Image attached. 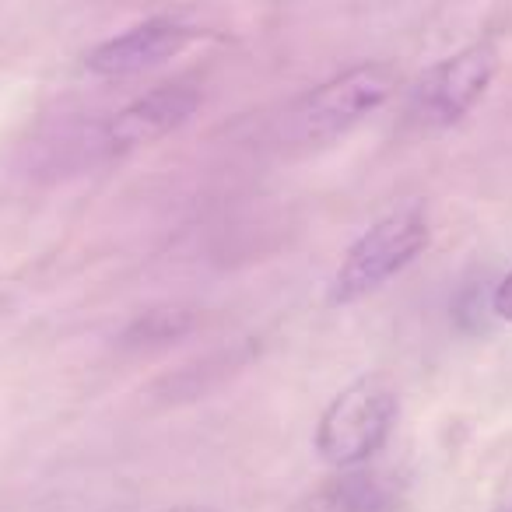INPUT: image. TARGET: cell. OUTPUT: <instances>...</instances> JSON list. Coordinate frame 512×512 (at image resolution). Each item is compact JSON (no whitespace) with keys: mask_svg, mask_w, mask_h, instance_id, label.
Wrapping results in <instances>:
<instances>
[{"mask_svg":"<svg viewBox=\"0 0 512 512\" xmlns=\"http://www.w3.org/2000/svg\"><path fill=\"white\" fill-rule=\"evenodd\" d=\"M432 242V225L421 204H407L379 218L355 246L344 253L334 281H330V302L351 306L365 295L379 292L404 267H411Z\"/></svg>","mask_w":512,"mask_h":512,"instance_id":"6da1fadb","label":"cell"},{"mask_svg":"<svg viewBox=\"0 0 512 512\" xmlns=\"http://www.w3.org/2000/svg\"><path fill=\"white\" fill-rule=\"evenodd\" d=\"M397 390L386 379L365 376L341 390L323 411L316 428V449L337 470H351L376 456L397 425Z\"/></svg>","mask_w":512,"mask_h":512,"instance_id":"7a4b0ae2","label":"cell"},{"mask_svg":"<svg viewBox=\"0 0 512 512\" xmlns=\"http://www.w3.org/2000/svg\"><path fill=\"white\" fill-rule=\"evenodd\" d=\"M397 71L386 64H358L299 102L292 113V130L302 144H327L355 130L362 120L386 106L397 92Z\"/></svg>","mask_w":512,"mask_h":512,"instance_id":"3957f363","label":"cell"},{"mask_svg":"<svg viewBox=\"0 0 512 512\" xmlns=\"http://www.w3.org/2000/svg\"><path fill=\"white\" fill-rule=\"evenodd\" d=\"M498 74V53L491 43L463 46L460 53L446 57L425 74L418 88V109L439 127L463 120L477 102L488 95Z\"/></svg>","mask_w":512,"mask_h":512,"instance_id":"277c9868","label":"cell"},{"mask_svg":"<svg viewBox=\"0 0 512 512\" xmlns=\"http://www.w3.org/2000/svg\"><path fill=\"white\" fill-rule=\"evenodd\" d=\"M193 39H197V29L190 25L176 22V18H151V22H141L99 43L85 57V64L99 78H130V74H141L148 67L179 57Z\"/></svg>","mask_w":512,"mask_h":512,"instance_id":"5b68a950","label":"cell"},{"mask_svg":"<svg viewBox=\"0 0 512 512\" xmlns=\"http://www.w3.org/2000/svg\"><path fill=\"white\" fill-rule=\"evenodd\" d=\"M200 109V92L193 85H158L148 95L123 106L109 120L106 144L113 151H134L144 144L162 141L165 134L179 130Z\"/></svg>","mask_w":512,"mask_h":512,"instance_id":"8992f818","label":"cell"},{"mask_svg":"<svg viewBox=\"0 0 512 512\" xmlns=\"http://www.w3.org/2000/svg\"><path fill=\"white\" fill-rule=\"evenodd\" d=\"M334 505L341 512H383L390 505V491L379 484V477L351 474L334 488Z\"/></svg>","mask_w":512,"mask_h":512,"instance_id":"52a82bcc","label":"cell"},{"mask_svg":"<svg viewBox=\"0 0 512 512\" xmlns=\"http://www.w3.org/2000/svg\"><path fill=\"white\" fill-rule=\"evenodd\" d=\"M491 309H495V316H498V320L512 323V271L505 274L502 281H498L495 295H491Z\"/></svg>","mask_w":512,"mask_h":512,"instance_id":"ba28073f","label":"cell"},{"mask_svg":"<svg viewBox=\"0 0 512 512\" xmlns=\"http://www.w3.org/2000/svg\"><path fill=\"white\" fill-rule=\"evenodd\" d=\"M162 512H214L207 505H176V509H162Z\"/></svg>","mask_w":512,"mask_h":512,"instance_id":"9c48e42d","label":"cell"}]
</instances>
